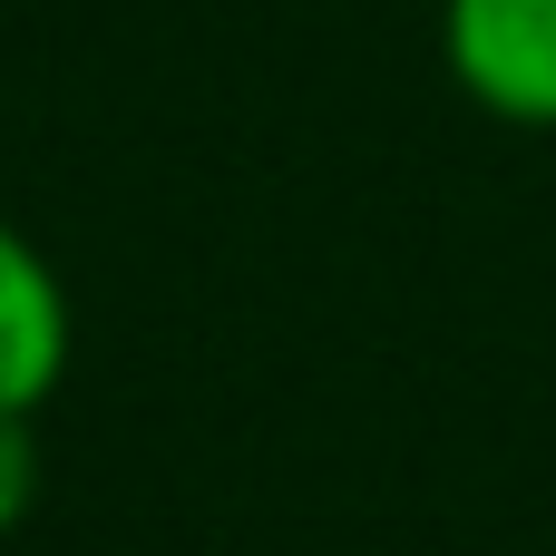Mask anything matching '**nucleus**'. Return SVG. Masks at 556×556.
Returning a JSON list of instances; mask_svg holds the SVG:
<instances>
[{"label": "nucleus", "instance_id": "nucleus-1", "mask_svg": "<svg viewBox=\"0 0 556 556\" xmlns=\"http://www.w3.org/2000/svg\"><path fill=\"white\" fill-rule=\"evenodd\" d=\"M440 68L479 117L556 137V0H440Z\"/></svg>", "mask_w": 556, "mask_h": 556}, {"label": "nucleus", "instance_id": "nucleus-2", "mask_svg": "<svg viewBox=\"0 0 556 556\" xmlns=\"http://www.w3.org/2000/svg\"><path fill=\"white\" fill-rule=\"evenodd\" d=\"M68 352H78V313L59 254L20 215H0V420H39L68 381Z\"/></svg>", "mask_w": 556, "mask_h": 556}, {"label": "nucleus", "instance_id": "nucleus-3", "mask_svg": "<svg viewBox=\"0 0 556 556\" xmlns=\"http://www.w3.org/2000/svg\"><path fill=\"white\" fill-rule=\"evenodd\" d=\"M39 508V420H0V538Z\"/></svg>", "mask_w": 556, "mask_h": 556}]
</instances>
